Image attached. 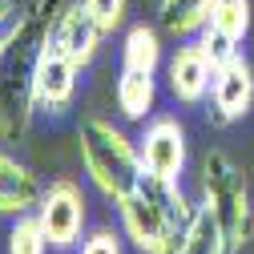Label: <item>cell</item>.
<instances>
[{
  "label": "cell",
  "instance_id": "cell-21",
  "mask_svg": "<svg viewBox=\"0 0 254 254\" xmlns=\"http://www.w3.org/2000/svg\"><path fill=\"white\" fill-rule=\"evenodd\" d=\"M8 24H12V4L0 8V49H4V33H8Z\"/></svg>",
  "mask_w": 254,
  "mask_h": 254
},
{
  "label": "cell",
  "instance_id": "cell-7",
  "mask_svg": "<svg viewBox=\"0 0 254 254\" xmlns=\"http://www.w3.org/2000/svg\"><path fill=\"white\" fill-rule=\"evenodd\" d=\"M254 105V65L242 57V49L214 69L210 85V121L214 125H234Z\"/></svg>",
  "mask_w": 254,
  "mask_h": 254
},
{
  "label": "cell",
  "instance_id": "cell-8",
  "mask_svg": "<svg viewBox=\"0 0 254 254\" xmlns=\"http://www.w3.org/2000/svg\"><path fill=\"white\" fill-rule=\"evenodd\" d=\"M166 85H170V93H174L178 105H202L210 97L214 65H210V57L202 53L198 37L194 41H182L178 53L166 61Z\"/></svg>",
  "mask_w": 254,
  "mask_h": 254
},
{
  "label": "cell",
  "instance_id": "cell-22",
  "mask_svg": "<svg viewBox=\"0 0 254 254\" xmlns=\"http://www.w3.org/2000/svg\"><path fill=\"white\" fill-rule=\"evenodd\" d=\"M4 4H12V0H0V8H4Z\"/></svg>",
  "mask_w": 254,
  "mask_h": 254
},
{
  "label": "cell",
  "instance_id": "cell-15",
  "mask_svg": "<svg viewBox=\"0 0 254 254\" xmlns=\"http://www.w3.org/2000/svg\"><path fill=\"white\" fill-rule=\"evenodd\" d=\"M174 254H230V242H226L222 222H218L206 206H198L194 222L186 226V234H182V242H178Z\"/></svg>",
  "mask_w": 254,
  "mask_h": 254
},
{
  "label": "cell",
  "instance_id": "cell-5",
  "mask_svg": "<svg viewBox=\"0 0 254 254\" xmlns=\"http://www.w3.org/2000/svg\"><path fill=\"white\" fill-rule=\"evenodd\" d=\"M37 218L49 234V246L53 250H73L85 234V218H89V202H85V190L73 182V178H57L45 194H41V206H37Z\"/></svg>",
  "mask_w": 254,
  "mask_h": 254
},
{
  "label": "cell",
  "instance_id": "cell-6",
  "mask_svg": "<svg viewBox=\"0 0 254 254\" xmlns=\"http://www.w3.org/2000/svg\"><path fill=\"white\" fill-rule=\"evenodd\" d=\"M137 149H141V166H145L149 178L182 182L190 145H186V125H182L178 117H153V121L145 125Z\"/></svg>",
  "mask_w": 254,
  "mask_h": 254
},
{
  "label": "cell",
  "instance_id": "cell-2",
  "mask_svg": "<svg viewBox=\"0 0 254 254\" xmlns=\"http://www.w3.org/2000/svg\"><path fill=\"white\" fill-rule=\"evenodd\" d=\"M117 214L125 238L141 254H174L198 206H190V198L182 194V182H162L145 174L133 194L117 202Z\"/></svg>",
  "mask_w": 254,
  "mask_h": 254
},
{
  "label": "cell",
  "instance_id": "cell-9",
  "mask_svg": "<svg viewBox=\"0 0 254 254\" xmlns=\"http://www.w3.org/2000/svg\"><path fill=\"white\" fill-rule=\"evenodd\" d=\"M101 24L93 20V12L85 8V4H69V8H61V16H57V24H53V49L57 53H65L77 69H85L93 57H97V49H101Z\"/></svg>",
  "mask_w": 254,
  "mask_h": 254
},
{
  "label": "cell",
  "instance_id": "cell-19",
  "mask_svg": "<svg viewBox=\"0 0 254 254\" xmlns=\"http://www.w3.org/2000/svg\"><path fill=\"white\" fill-rule=\"evenodd\" d=\"M198 45H202V53L210 57V65H214V69L222 65V61H230V57L238 53V45H230V41H226V37H222V33H214V28H210V24H206V28H202V33H198Z\"/></svg>",
  "mask_w": 254,
  "mask_h": 254
},
{
  "label": "cell",
  "instance_id": "cell-13",
  "mask_svg": "<svg viewBox=\"0 0 254 254\" xmlns=\"http://www.w3.org/2000/svg\"><path fill=\"white\" fill-rule=\"evenodd\" d=\"M214 0H162L157 20H162V33H170L174 41H194L206 20H210Z\"/></svg>",
  "mask_w": 254,
  "mask_h": 254
},
{
  "label": "cell",
  "instance_id": "cell-18",
  "mask_svg": "<svg viewBox=\"0 0 254 254\" xmlns=\"http://www.w3.org/2000/svg\"><path fill=\"white\" fill-rule=\"evenodd\" d=\"M81 4L93 12V20L101 24V33H117L125 24V12H129V0H81Z\"/></svg>",
  "mask_w": 254,
  "mask_h": 254
},
{
  "label": "cell",
  "instance_id": "cell-10",
  "mask_svg": "<svg viewBox=\"0 0 254 254\" xmlns=\"http://www.w3.org/2000/svg\"><path fill=\"white\" fill-rule=\"evenodd\" d=\"M77 65L65 57V53H57L53 45L41 53V65H37V109L61 117L73 97H77Z\"/></svg>",
  "mask_w": 254,
  "mask_h": 254
},
{
  "label": "cell",
  "instance_id": "cell-1",
  "mask_svg": "<svg viewBox=\"0 0 254 254\" xmlns=\"http://www.w3.org/2000/svg\"><path fill=\"white\" fill-rule=\"evenodd\" d=\"M61 16V0H33L20 12L0 49V141H24L37 113V65L53 41V24Z\"/></svg>",
  "mask_w": 254,
  "mask_h": 254
},
{
  "label": "cell",
  "instance_id": "cell-3",
  "mask_svg": "<svg viewBox=\"0 0 254 254\" xmlns=\"http://www.w3.org/2000/svg\"><path fill=\"white\" fill-rule=\"evenodd\" d=\"M77 153H81V166L89 174V182L101 190V198H109L113 206L121 198H129L133 190L145 178L141 166V149L125 137L113 121L89 113L77 125Z\"/></svg>",
  "mask_w": 254,
  "mask_h": 254
},
{
  "label": "cell",
  "instance_id": "cell-4",
  "mask_svg": "<svg viewBox=\"0 0 254 254\" xmlns=\"http://www.w3.org/2000/svg\"><path fill=\"white\" fill-rule=\"evenodd\" d=\"M198 174H202V206L222 222L230 254H242V246L250 242V230H254V206H250L246 174L234 166V157L222 153V149H210L202 157Z\"/></svg>",
  "mask_w": 254,
  "mask_h": 254
},
{
  "label": "cell",
  "instance_id": "cell-17",
  "mask_svg": "<svg viewBox=\"0 0 254 254\" xmlns=\"http://www.w3.org/2000/svg\"><path fill=\"white\" fill-rule=\"evenodd\" d=\"M8 254H49V234H45V226H41L37 210L12 218V230H8Z\"/></svg>",
  "mask_w": 254,
  "mask_h": 254
},
{
  "label": "cell",
  "instance_id": "cell-16",
  "mask_svg": "<svg viewBox=\"0 0 254 254\" xmlns=\"http://www.w3.org/2000/svg\"><path fill=\"white\" fill-rule=\"evenodd\" d=\"M250 0H214V8H210V28L214 33H222L230 45H242L250 37Z\"/></svg>",
  "mask_w": 254,
  "mask_h": 254
},
{
  "label": "cell",
  "instance_id": "cell-14",
  "mask_svg": "<svg viewBox=\"0 0 254 254\" xmlns=\"http://www.w3.org/2000/svg\"><path fill=\"white\" fill-rule=\"evenodd\" d=\"M121 69H137V73H157L162 69V33L153 24H129L125 28V45H121Z\"/></svg>",
  "mask_w": 254,
  "mask_h": 254
},
{
  "label": "cell",
  "instance_id": "cell-20",
  "mask_svg": "<svg viewBox=\"0 0 254 254\" xmlns=\"http://www.w3.org/2000/svg\"><path fill=\"white\" fill-rule=\"evenodd\" d=\"M81 254H121V238L113 230H93L81 238Z\"/></svg>",
  "mask_w": 254,
  "mask_h": 254
},
{
  "label": "cell",
  "instance_id": "cell-12",
  "mask_svg": "<svg viewBox=\"0 0 254 254\" xmlns=\"http://www.w3.org/2000/svg\"><path fill=\"white\" fill-rule=\"evenodd\" d=\"M117 113L125 121H145L157 105V81L153 73H137V69H121L117 77Z\"/></svg>",
  "mask_w": 254,
  "mask_h": 254
},
{
  "label": "cell",
  "instance_id": "cell-11",
  "mask_svg": "<svg viewBox=\"0 0 254 254\" xmlns=\"http://www.w3.org/2000/svg\"><path fill=\"white\" fill-rule=\"evenodd\" d=\"M41 182L37 174L28 170L24 162L8 149H0V218H20V214H33L41 206Z\"/></svg>",
  "mask_w": 254,
  "mask_h": 254
}]
</instances>
